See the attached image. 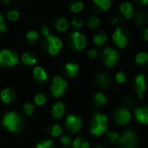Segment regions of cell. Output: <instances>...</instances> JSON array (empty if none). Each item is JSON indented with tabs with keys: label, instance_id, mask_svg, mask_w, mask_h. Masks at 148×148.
I'll return each mask as SVG.
<instances>
[{
	"label": "cell",
	"instance_id": "obj_39",
	"mask_svg": "<svg viewBox=\"0 0 148 148\" xmlns=\"http://www.w3.org/2000/svg\"><path fill=\"white\" fill-rule=\"evenodd\" d=\"M115 78H116V81L118 82L122 83V82H124L126 81V75L124 73H122V72H119V73H117Z\"/></svg>",
	"mask_w": 148,
	"mask_h": 148
},
{
	"label": "cell",
	"instance_id": "obj_25",
	"mask_svg": "<svg viewBox=\"0 0 148 148\" xmlns=\"http://www.w3.org/2000/svg\"><path fill=\"white\" fill-rule=\"evenodd\" d=\"M51 91H52L53 95H54L56 98H58V97H60L62 95L64 94L65 89L62 88H61V87H58V86H56V85H52V86H51Z\"/></svg>",
	"mask_w": 148,
	"mask_h": 148
},
{
	"label": "cell",
	"instance_id": "obj_16",
	"mask_svg": "<svg viewBox=\"0 0 148 148\" xmlns=\"http://www.w3.org/2000/svg\"><path fill=\"white\" fill-rule=\"evenodd\" d=\"M103 55L104 56L106 57H110L112 59H114V61H118V58H119V53L117 50L115 49H113L112 48L110 47H107L104 49L103 50Z\"/></svg>",
	"mask_w": 148,
	"mask_h": 148
},
{
	"label": "cell",
	"instance_id": "obj_30",
	"mask_svg": "<svg viewBox=\"0 0 148 148\" xmlns=\"http://www.w3.org/2000/svg\"><path fill=\"white\" fill-rule=\"evenodd\" d=\"M46 97L45 95H43L42 94H37L36 96H35V99H34V101L35 103L37 105V106H42L43 104H45L46 102Z\"/></svg>",
	"mask_w": 148,
	"mask_h": 148
},
{
	"label": "cell",
	"instance_id": "obj_21",
	"mask_svg": "<svg viewBox=\"0 0 148 148\" xmlns=\"http://www.w3.org/2000/svg\"><path fill=\"white\" fill-rule=\"evenodd\" d=\"M53 85H56V86H58V87H61L62 88H66L67 86H68V82L63 80L61 76L59 75H56L54 78H53Z\"/></svg>",
	"mask_w": 148,
	"mask_h": 148
},
{
	"label": "cell",
	"instance_id": "obj_9",
	"mask_svg": "<svg viewBox=\"0 0 148 148\" xmlns=\"http://www.w3.org/2000/svg\"><path fill=\"white\" fill-rule=\"evenodd\" d=\"M135 89L139 95V97L141 99L143 97V93L146 89V78L144 75H138L135 79Z\"/></svg>",
	"mask_w": 148,
	"mask_h": 148
},
{
	"label": "cell",
	"instance_id": "obj_20",
	"mask_svg": "<svg viewBox=\"0 0 148 148\" xmlns=\"http://www.w3.org/2000/svg\"><path fill=\"white\" fill-rule=\"evenodd\" d=\"M96 81H97V83H99L102 87H105V86H107L109 83L108 76L106 74H104V73L98 74L97 76H96Z\"/></svg>",
	"mask_w": 148,
	"mask_h": 148
},
{
	"label": "cell",
	"instance_id": "obj_50",
	"mask_svg": "<svg viewBox=\"0 0 148 148\" xmlns=\"http://www.w3.org/2000/svg\"><path fill=\"white\" fill-rule=\"evenodd\" d=\"M95 148H102V147H95Z\"/></svg>",
	"mask_w": 148,
	"mask_h": 148
},
{
	"label": "cell",
	"instance_id": "obj_12",
	"mask_svg": "<svg viewBox=\"0 0 148 148\" xmlns=\"http://www.w3.org/2000/svg\"><path fill=\"white\" fill-rule=\"evenodd\" d=\"M0 96L4 103H10L15 99V93L10 88H4L1 91Z\"/></svg>",
	"mask_w": 148,
	"mask_h": 148
},
{
	"label": "cell",
	"instance_id": "obj_1",
	"mask_svg": "<svg viewBox=\"0 0 148 148\" xmlns=\"http://www.w3.org/2000/svg\"><path fill=\"white\" fill-rule=\"evenodd\" d=\"M108 116L96 113L90 125V133L94 135L100 136L103 134L108 129Z\"/></svg>",
	"mask_w": 148,
	"mask_h": 148
},
{
	"label": "cell",
	"instance_id": "obj_28",
	"mask_svg": "<svg viewBox=\"0 0 148 148\" xmlns=\"http://www.w3.org/2000/svg\"><path fill=\"white\" fill-rule=\"evenodd\" d=\"M83 6L84 4L82 2H75L70 5V10L75 13H77V12H80L83 9Z\"/></svg>",
	"mask_w": 148,
	"mask_h": 148
},
{
	"label": "cell",
	"instance_id": "obj_37",
	"mask_svg": "<svg viewBox=\"0 0 148 148\" xmlns=\"http://www.w3.org/2000/svg\"><path fill=\"white\" fill-rule=\"evenodd\" d=\"M146 22H147V16L144 14L138 13L136 15V23H137L141 24V23H145Z\"/></svg>",
	"mask_w": 148,
	"mask_h": 148
},
{
	"label": "cell",
	"instance_id": "obj_24",
	"mask_svg": "<svg viewBox=\"0 0 148 148\" xmlns=\"http://www.w3.org/2000/svg\"><path fill=\"white\" fill-rule=\"evenodd\" d=\"M135 60L138 64H143L147 62L148 55L146 52H140L136 55Z\"/></svg>",
	"mask_w": 148,
	"mask_h": 148
},
{
	"label": "cell",
	"instance_id": "obj_38",
	"mask_svg": "<svg viewBox=\"0 0 148 148\" xmlns=\"http://www.w3.org/2000/svg\"><path fill=\"white\" fill-rule=\"evenodd\" d=\"M60 141H61L62 145H63L64 147H68V146H69L70 143H71V139H70L69 136L64 135V136H62V137L61 138Z\"/></svg>",
	"mask_w": 148,
	"mask_h": 148
},
{
	"label": "cell",
	"instance_id": "obj_45",
	"mask_svg": "<svg viewBox=\"0 0 148 148\" xmlns=\"http://www.w3.org/2000/svg\"><path fill=\"white\" fill-rule=\"evenodd\" d=\"M88 147H89V143H88V141H87V140L82 141L81 146H80V148H88Z\"/></svg>",
	"mask_w": 148,
	"mask_h": 148
},
{
	"label": "cell",
	"instance_id": "obj_3",
	"mask_svg": "<svg viewBox=\"0 0 148 148\" xmlns=\"http://www.w3.org/2000/svg\"><path fill=\"white\" fill-rule=\"evenodd\" d=\"M19 62L18 56L16 53L9 49H3L0 52V64L3 66L12 67Z\"/></svg>",
	"mask_w": 148,
	"mask_h": 148
},
{
	"label": "cell",
	"instance_id": "obj_41",
	"mask_svg": "<svg viewBox=\"0 0 148 148\" xmlns=\"http://www.w3.org/2000/svg\"><path fill=\"white\" fill-rule=\"evenodd\" d=\"M6 29V25L4 23V18L3 14H0V31H4Z\"/></svg>",
	"mask_w": 148,
	"mask_h": 148
},
{
	"label": "cell",
	"instance_id": "obj_40",
	"mask_svg": "<svg viewBox=\"0 0 148 148\" xmlns=\"http://www.w3.org/2000/svg\"><path fill=\"white\" fill-rule=\"evenodd\" d=\"M48 51H49V53L50 55H53V56H55V55L58 54V52H59V49H58L57 48H56L54 45L49 44V45H48Z\"/></svg>",
	"mask_w": 148,
	"mask_h": 148
},
{
	"label": "cell",
	"instance_id": "obj_18",
	"mask_svg": "<svg viewBox=\"0 0 148 148\" xmlns=\"http://www.w3.org/2000/svg\"><path fill=\"white\" fill-rule=\"evenodd\" d=\"M22 62H23L24 64L30 66V65L36 64V62H37V59H36V57L30 56L29 53H24V54H23V56H22Z\"/></svg>",
	"mask_w": 148,
	"mask_h": 148
},
{
	"label": "cell",
	"instance_id": "obj_19",
	"mask_svg": "<svg viewBox=\"0 0 148 148\" xmlns=\"http://www.w3.org/2000/svg\"><path fill=\"white\" fill-rule=\"evenodd\" d=\"M69 28V22L66 18H59L56 22V29L59 31H65Z\"/></svg>",
	"mask_w": 148,
	"mask_h": 148
},
{
	"label": "cell",
	"instance_id": "obj_46",
	"mask_svg": "<svg viewBox=\"0 0 148 148\" xmlns=\"http://www.w3.org/2000/svg\"><path fill=\"white\" fill-rule=\"evenodd\" d=\"M133 16H134L133 10H132V11H129V12H127V13H126V14H124V16H125V18H127V19H130V18H132V17H133Z\"/></svg>",
	"mask_w": 148,
	"mask_h": 148
},
{
	"label": "cell",
	"instance_id": "obj_32",
	"mask_svg": "<svg viewBox=\"0 0 148 148\" xmlns=\"http://www.w3.org/2000/svg\"><path fill=\"white\" fill-rule=\"evenodd\" d=\"M120 9H121V12L123 13V15H124V14H126V13H127V12L133 10V5H132L130 3H128V2H125V3H123L121 5Z\"/></svg>",
	"mask_w": 148,
	"mask_h": 148
},
{
	"label": "cell",
	"instance_id": "obj_6",
	"mask_svg": "<svg viewBox=\"0 0 148 148\" xmlns=\"http://www.w3.org/2000/svg\"><path fill=\"white\" fill-rule=\"evenodd\" d=\"M114 118L119 125H127L131 120V114L126 108H119L114 114Z\"/></svg>",
	"mask_w": 148,
	"mask_h": 148
},
{
	"label": "cell",
	"instance_id": "obj_47",
	"mask_svg": "<svg viewBox=\"0 0 148 148\" xmlns=\"http://www.w3.org/2000/svg\"><path fill=\"white\" fill-rule=\"evenodd\" d=\"M144 31H145V33H144V36H145V40H148V30L147 29H144Z\"/></svg>",
	"mask_w": 148,
	"mask_h": 148
},
{
	"label": "cell",
	"instance_id": "obj_48",
	"mask_svg": "<svg viewBox=\"0 0 148 148\" xmlns=\"http://www.w3.org/2000/svg\"><path fill=\"white\" fill-rule=\"evenodd\" d=\"M117 21H118V19H117V18H114V19H112V23H117Z\"/></svg>",
	"mask_w": 148,
	"mask_h": 148
},
{
	"label": "cell",
	"instance_id": "obj_7",
	"mask_svg": "<svg viewBox=\"0 0 148 148\" xmlns=\"http://www.w3.org/2000/svg\"><path fill=\"white\" fill-rule=\"evenodd\" d=\"M70 37L72 39V42H73V46H74L75 49L81 50L86 47L87 39L84 36V35H82V33H80L78 31H75V32L71 33Z\"/></svg>",
	"mask_w": 148,
	"mask_h": 148
},
{
	"label": "cell",
	"instance_id": "obj_15",
	"mask_svg": "<svg viewBox=\"0 0 148 148\" xmlns=\"http://www.w3.org/2000/svg\"><path fill=\"white\" fill-rule=\"evenodd\" d=\"M46 37H47V42H48L49 44L54 45L58 49H60L62 47V42L58 37H56V36H55L53 35H49Z\"/></svg>",
	"mask_w": 148,
	"mask_h": 148
},
{
	"label": "cell",
	"instance_id": "obj_4",
	"mask_svg": "<svg viewBox=\"0 0 148 148\" xmlns=\"http://www.w3.org/2000/svg\"><path fill=\"white\" fill-rule=\"evenodd\" d=\"M65 126L72 134H75L81 129L82 126V121L78 116L69 114L65 121Z\"/></svg>",
	"mask_w": 148,
	"mask_h": 148
},
{
	"label": "cell",
	"instance_id": "obj_13",
	"mask_svg": "<svg viewBox=\"0 0 148 148\" xmlns=\"http://www.w3.org/2000/svg\"><path fill=\"white\" fill-rule=\"evenodd\" d=\"M33 75L39 81H46L48 78L46 71L42 67H36L33 70Z\"/></svg>",
	"mask_w": 148,
	"mask_h": 148
},
{
	"label": "cell",
	"instance_id": "obj_29",
	"mask_svg": "<svg viewBox=\"0 0 148 148\" xmlns=\"http://www.w3.org/2000/svg\"><path fill=\"white\" fill-rule=\"evenodd\" d=\"M26 38L29 42H36L39 39V34H38V32H36L35 30H31L27 33Z\"/></svg>",
	"mask_w": 148,
	"mask_h": 148
},
{
	"label": "cell",
	"instance_id": "obj_44",
	"mask_svg": "<svg viewBox=\"0 0 148 148\" xmlns=\"http://www.w3.org/2000/svg\"><path fill=\"white\" fill-rule=\"evenodd\" d=\"M42 34H43L45 36H48L49 35V29L48 27H43V28H42Z\"/></svg>",
	"mask_w": 148,
	"mask_h": 148
},
{
	"label": "cell",
	"instance_id": "obj_49",
	"mask_svg": "<svg viewBox=\"0 0 148 148\" xmlns=\"http://www.w3.org/2000/svg\"><path fill=\"white\" fill-rule=\"evenodd\" d=\"M142 2H143V3H148V1H147V0H143V1H142Z\"/></svg>",
	"mask_w": 148,
	"mask_h": 148
},
{
	"label": "cell",
	"instance_id": "obj_34",
	"mask_svg": "<svg viewBox=\"0 0 148 148\" xmlns=\"http://www.w3.org/2000/svg\"><path fill=\"white\" fill-rule=\"evenodd\" d=\"M71 24L73 25V27L75 28V29H80V28H82V26L83 25V22L82 21V19L81 18H79V17H77V16H75V17H74L73 19H72V21H71Z\"/></svg>",
	"mask_w": 148,
	"mask_h": 148
},
{
	"label": "cell",
	"instance_id": "obj_17",
	"mask_svg": "<svg viewBox=\"0 0 148 148\" xmlns=\"http://www.w3.org/2000/svg\"><path fill=\"white\" fill-rule=\"evenodd\" d=\"M87 23L88 25L91 28V29H96L100 23H101V20L99 17H97L96 16H94V15H91L88 17V20H87Z\"/></svg>",
	"mask_w": 148,
	"mask_h": 148
},
{
	"label": "cell",
	"instance_id": "obj_14",
	"mask_svg": "<svg viewBox=\"0 0 148 148\" xmlns=\"http://www.w3.org/2000/svg\"><path fill=\"white\" fill-rule=\"evenodd\" d=\"M78 69H79V66L75 63H72V62H69V63H67L66 66H65V70H66V73L70 77H73V76H75L77 75V72H78Z\"/></svg>",
	"mask_w": 148,
	"mask_h": 148
},
{
	"label": "cell",
	"instance_id": "obj_22",
	"mask_svg": "<svg viewBox=\"0 0 148 148\" xmlns=\"http://www.w3.org/2000/svg\"><path fill=\"white\" fill-rule=\"evenodd\" d=\"M108 40V36L103 34V35H100V34H96L94 36V41L95 43L98 46H101L106 41Z\"/></svg>",
	"mask_w": 148,
	"mask_h": 148
},
{
	"label": "cell",
	"instance_id": "obj_2",
	"mask_svg": "<svg viewBox=\"0 0 148 148\" xmlns=\"http://www.w3.org/2000/svg\"><path fill=\"white\" fill-rule=\"evenodd\" d=\"M2 123L9 131L17 133L22 125V117L18 114L11 111L3 116Z\"/></svg>",
	"mask_w": 148,
	"mask_h": 148
},
{
	"label": "cell",
	"instance_id": "obj_43",
	"mask_svg": "<svg viewBox=\"0 0 148 148\" xmlns=\"http://www.w3.org/2000/svg\"><path fill=\"white\" fill-rule=\"evenodd\" d=\"M82 139L81 138H76L75 139V140L73 141V147L74 148H80V146H81V143H82Z\"/></svg>",
	"mask_w": 148,
	"mask_h": 148
},
{
	"label": "cell",
	"instance_id": "obj_11",
	"mask_svg": "<svg viewBox=\"0 0 148 148\" xmlns=\"http://www.w3.org/2000/svg\"><path fill=\"white\" fill-rule=\"evenodd\" d=\"M65 112V107L62 102H56L52 108V115L55 119H60Z\"/></svg>",
	"mask_w": 148,
	"mask_h": 148
},
{
	"label": "cell",
	"instance_id": "obj_42",
	"mask_svg": "<svg viewBox=\"0 0 148 148\" xmlns=\"http://www.w3.org/2000/svg\"><path fill=\"white\" fill-rule=\"evenodd\" d=\"M88 56L89 58H95L97 56V50L95 49H91L88 51Z\"/></svg>",
	"mask_w": 148,
	"mask_h": 148
},
{
	"label": "cell",
	"instance_id": "obj_27",
	"mask_svg": "<svg viewBox=\"0 0 148 148\" xmlns=\"http://www.w3.org/2000/svg\"><path fill=\"white\" fill-rule=\"evenodd\" d=\"M107 138H108V140L111 143H115L116 141L119 140L120 139V135L118 133L114 132V131H110L107 134Z\"/></svg>",
	"mask_w": 148,
	"mask_h": 148
},
{
	"label": "cell",
	"instance_id": "obj_23",
	"mask_svg": "<svg viewBox=\"0 0 148 148\" xmlns=\"http://www.w3.org/2000/svg\"><path fill=\"white\" fill-rule=\"evenodd\" d=\"M95 3H96L103 10H108L111 5V2L109 0H95Z\"/></svg>",
	"mask_w": 148,
	"mask_h": 148
},
{
	"label": "cell",
	"instance_id": "obj_10",
	"mask_svg": "<svg viewBox=\"0 0 148 148\" xmlns=\"http://www.w3.org/2000/svg\"><path fill=\"white\" fill-rule=\"evenodd\" d=\"M135 116L139 122L142 124H147L148 122V108L147 107L136 108Z\"/></svg>",
	"mask_w": 148,
	"mask_h": 148
},
{
	"label": "cell",
	"instance_id": "obj_35",
	"mask_svg": "<svg viewBox=\"0 0 148 148\" xmlns=\"http://www.w3.org/2000/svg\"><path fill=\"white\" fill-rule=\"evenodd\" d=\"M34 108H35L34 105L32 103H29V102L25 103L24 106H23V109H24V111H25L27 115H31L33 114Z\"/></svg>",
	"mask_w": 148,
	"mask_h": 148
},
{
	"label": "cell",
	"instance_id": "obj_31",
	"mask_svg": "<svg viewBox=\"0 0 148 148\" xmlns=\"http://www.w3.org/2000/svg\"><path fill=\"white\" fill-rule=\"evenodd\" d=\"M53 145L54 144L51 140H46L37 143L36 148H53Z\"/></svg>",
	"mask_w": 148,
	"mask_h": 148
},
{
	"label": "cell",
	"instance_id": "obj_26",
	"mask_svg": "<svg viewBox=\"0 0 148 148\" xmlns=\"http://www.w3.org/2000/svg\"><path fill=\"white\" fill-rule=\"evenodd\" d=\"M94 100L96 103L98 104H105L107 102V97L105 96V95H103L102 93H96L95 95H94Z\"/></svg>",
	"mask_w": 148,
	"mask_h": 148
},
{
	"label": "cell",
	"instance_id": "obj_8",
	"mask_svg": "<svg viewBox=\"0 0 148 148\" xmlns=\"http://www.w3.org/2000/svg\"><path fill=\"white\" fill-rule=\"evenodd\" d=\"M112 39L114 42V43L121 49L125 48V46L127 43V37L123 33L121 27H117V29L112 35Z\"/></svg>",
	"mask_w": 148,
	"mask_h": 148
},
{
	"label": "cell",
	"instance_id": "obj_36",
	"mask_svg": "<svg viewBox=\"0 0 148 148\" xmlns=\"http://www.w3.org/2000/svg\"><path fill=\"white\" fill-rule=\"evenodd\" d=\"M7 17H8V19H10V21H16V20H17L18 17H19V12H18L17 10H10V11L8 12Z\"/></svg>",
	"mask_w": 148,
	"mask_h": 148
},
{
	"label": "cell",
	"instance_id": "obj_5",
	"mask_svg": "<svg viewBox=\"0 0 148 148\" xmlns=\"http://www.w3.org/2000/svg\"><path fill=\"white\" fill-rule=\"evenodd\" d=\"M119 141L124 148H134L136 145L135 134L133 131L127 130L122 134L119 139Z\"/></svg>",
	"mask_w": 148,
	"mask_h": 148
},
{
	"label": "cell",
	"instance_id": "obj_33",
	"mask_svg": "<svg viewBox=\"0 0 148 148\" xmlns=\"http://www.w3.org/2000/svg\"><path fill=\"white\" fill-rule=\"evenodd\" d=\"M62 129L60 125H58V124L53 125V127L51 128V135L52 136H54V137L59 136L62 134Z\"/></svg>",
	"mask_w": 148,
	"mask_h": 148
}]
</instances>
